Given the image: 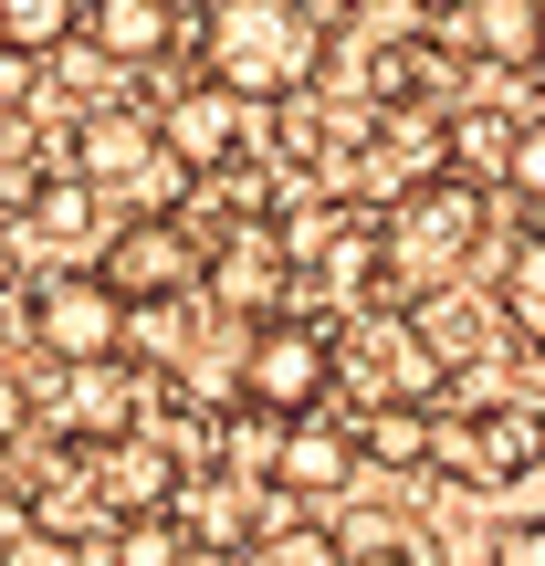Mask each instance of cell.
Wrapping results in <instances>:
<instances>
[{"mask_svg": "<svg viewBox=\"0 0 545 566\" xmlns=\"http://www.w3.org/2000/svg\"><path fill=\"white\" fill-rule=\"evenodd\" d=\"M84 493H95L116 525H126V514H168V504H179V462H168L158 441L126 430V441H95V451H84Z\"/></svg>", "mask_w": 545, "mask_h": 566, "instance_id": "cell-12", "label": "cell"}, {"mask_svg": "<svg viewBox=\"0 0 545 566\" xmlns=\"http://www.w3.org/2000/svg\"><path fill=\"white\" fill-rule=\"evenodd\" d=\"M95 273L116 283L126 304H189V294L210 283V242H200L189 221H168V210H137V221L105 231Z\"/></svg>", "mask_w": 545, "mask_h": 566, "instance_id": "cell-4", "label": "cell"}, {"mask_svg": "<svg viewBox=\"0 0 545 566\" xmlns=\"http://www.w3.org/2000/svg\"><path fill=\"white\" fill-rule=\"evenodd\" d=\"M53 430L63 441H126L137 430V367L126 357H84V367H63V388H53Z\"/></svg>", "mask_w": 545, "mask_h": 566, "instance_id": "cell-11", "label": "cell"}, {"mask_svg": "<svg viewBox=\"0 0 545 566\" xmlns=\"http://www.w3.org/2000/svg\"><path fill=\"white\" fill-rule=\"evenodd\" d=\"M504 325L525 346H545V231H525V242L504 252Z\"/></svg>", "mask_w": 545, "mask_h": 566, "instance_id": "cell-17", "label": "cell"}, {"mask_svg": "<svg viewBox=\"0 0 545 566\" xmlns=\"http://www.w3.org/2000/svg\"><path fill=\"white\" fill-rule=\"evenodd\" d=\"M189 42H200V74L231 84L242 105H283L325 74V11L315 0H200Z\"/></svg>", "mask_w": 545, "mask_h": 566, "instance_id": "cell-1", "label": "cell"}, {"mask_svg": "<svg viewBox=\"0 0 545 566\" xmlns=\"http://www.w3.org/2000/svg\"><path fill=\"white\" fill-rule=\"evenodd\" d=\"M84 32V0H0V53L11 63H42Z\"/></svg>", "mask_w": 545, "mask_h": 566, "instance_id": "cell-16", "label": "cell"}, {"mask_svg": "<svg viewBox=\"0 0 545 566\" xmlns=\"http://www.w3.org/2000/svg\"><path fill=\"white\" fill-rule=\"evenodd\" d=\"M430 441H441L430 399H388V409H367V420H357V451H367V462H388V472H420Z\"/></svg>", "mask_w": 545, "mask_h": 566, "instance_id": "cell-15", "label": "cell"}, {"mask_svg": "<svg viewBox=\"0 0 545 566\" xmlns=\"http://www.w3.org/2000/svg\"><path fill=\"white\" fill-rule=\"evenodd\" d=\"M336 378L357 388L367 409L430 399V388H441V346H430V325L409 315V304H378V315H357V325L336 336Z\"/></svg>", "mask_w": 545, "mask_h": 566, "instance_id": "cell-5", "label": "cell"}, {"mask_svg": "<svg viewBox=\"0 0 545 566\" xmlns=\"http://www.w3.org/2000/svg\"><path fill=\"white\" fill-rule=\"evenodd\" d=\"M74 179H95V189L137 179V200L158 210V179H189V168L158 147V105H95L74 126Z\"/></svg>", "mask_w": 545, "mask_h": 566, "instance_id": "cell-8", "label": "cell"}, {"mask_svg": "<svg viewBox=\"0 0 545 566\" xmlns=\"http://www.w3.org/2000/svg\"><path fill=\"white\" fill-rule=\"evenodd\" d=\"M0 430H21V378H0Z\"/></svg>", "mask_w": 545, "mask_h": 566, "instance_id": "cell-25", "label": "cell"}, {"mask_svg": "<svg viewBox=\"0 0 545 566\" xmlns=\"http://www.w3.org/2000/svg\"><path fill=\"white\" fill-rule=\"evenodd\" d=\"M0 566H84V546L63 525H42V514H11L0 525Z\"/></svg>", "mask_w": 545, "mask_h": 566, "instance_id": "cell-20", "label": "cell"}, {"mask_svg": "<svg viewBox=\"0 0 545 566\" xmlns=\"http://www.w3.org/2000/svg\"><path fill=\"white\" fill-rule=\"evenodd\" d=\"M504 189H514V200H535V210H545V116H525V126L504 137Z\"/></svg>", "mask_w": 545, "mask_h": 566, "instance_id": "cell-22", "label": "cell"}, {"mask_svg": "<svg viewBox=\"0 0 545 566\" xmlns=\"http://www.w3.org/2000/svg\"><path fill=\"white\" fill-rule=\"evenodd\" d=\"M242 137H252V105L231 95V84H210V74H200V84H179V95L158 105V147L189 168V179L231 168V158H242Z\"/></svg>", "mask_w": 545, "mask_h": 566, "instance_id": "cell-9", "label": "cell"}, {"mask_svg": "<svg viewBox=\"0 0 545 566\" xmlns=\"http://www.w3.org/2000/svg\"><path fill=\"white\" fill-rule=\"evenodd\" d=\"M105 566H189V525H179V514H126Z\"/></svg>", "mask_w": 545, "mask_h": 566, "instance_id": "cell-19", "label": "cell"}, {"mask_svg": "<svg viewBox=\"0 0 545 566\" xmlns=\"http://www.w3.org/2000/svg\"><path fill=\"white\" fill-rule=\"evenodd\" d=\"M483 189L462 179V168H430V179H409L399 200H378V283H399V294H441L451 273L483 252Z\"/></svg>", "mask_w": 545, "mask_h": 566, "instance_id": "cell-2", "label": "cell"}, {"mask_svg": "<svg viewBox=\"0 0 545 566\" xmlns=\"http://www.w3.org/2000/svg\"><path fill=\"white\" fill-rule=\"evenodd\" d=\"M535 74H545V63H535Z\"/></svg>", "mask_w": 545, "mask_h": 566, "instance_id": "cell-28", "label": "cell"}, {"mask_svg": "<svg viewBox=\"0 0 545 566\" xmlns=\"http://www.w3.org/2000/svg\"><path fill=\"white\" fill-rule=\"evenodd\" d=\"M11 200H21V189H11V179H0V210H11Z\"/></svg>", "mask_w": 545, "mask_h": 566, "instance_id": "cell-26", "label": "cell"}, {"mask_svg": "<svg viewBox=\"0 0 545 566\" xmlns=\"http://www.w3.org/2000/svg\"><path fill=\"white\" fill-rule=\"evenodd\" d=\"M325 388H336V336L315 315H263L242 336V409L304 420V409H325Z\"/></svg>", "mask_w": 545, "mask_h": 566, "instance_id": "cell-3", "label": "cell"}, {"mask_svg": "<svg viewBox=\"0 0 545 566\" xmlns=\"http://www.w3.org/2000/svg\"><path fill=\"white\" fill-rule=\"evenodd\" d=\"M441 42L462 63H504V74H535L545 63V0H451Z\"/></svg>", "mask_w": 545, "mask_h": 566, "instance_id": "cell-10", "label": "cell"}, {"mask_svg": "<svg viewBox=\"0 0 545 566\" xmlns=\"http://www.w3.org/2000/svg\"><path fill=\"white\" fill-rule=\"evenodd\" d=\"M357 430H325L315 409H304V420H273V472L263 483H283V493H346L357 483Z\"/></svg>", "mask_w": 545, "mask_h": 566, "instance_id": "cell-13", "label": "cell"}, {"mask_svg": "<svg viewBox=\"0 0 545 566\" xmlns=\"http://www.w3.org/2000/svg\"><path fill=\"white\" fill-rule=\"evenodd\" d=\"M84 42L105 63H158L179 42V0H84Z\"/></svg>", "mask_w": 545, "mask_h": 566, "instance_id": "cell-14", "label": "cell"}, {"mask_svg": "<svg viewBox=\"0 0 545 566\" xmlns=\"http://www.w3.org/2000/svg\"><path fill=\"white\" fill-rule=\"evenodd\" d=\"M242 566H346L336 556V535H315V525H273V535H252Z\"/></svg>", "mask_w": 545, "mask_h": 566, "instance_id": "cell-21", "label": "cell"}, {"mask_svg": "<svg viewBox=\"0 0 545 566\" xmlns=\"http://www.w3.org/2000/svg\"><path fill=\"white\" fill-rule=\"evenodd\" d=\"M483 566H545V514H535V525H493Z\"/></svg>", "mask_w": 545, "mask_h": 566, "instance_id": "cell-23", "label": "cell"}, {"mask_svg": "<svg viewBox=\"0 0 545 566\" xmlns=\"http://www.w3.org/2000/svg\"><path fill=\"white\" fill-rule=\"evenodd\" d=\"M441 11H451V0H441Z\"/></svg>", "mask_w": 545, "mask_h": 566, "instance_id": "cell-27", "label": "cell"}, {"mask_svg": "<svg viewBox=\"0 0 545 566\" xmlns=\"http://www.w3.org/2000/svg\"><path fill=\"white\" fill-rule=\"evenodd\" d=\"M346 566H420V556H409V546H357Z\"/></svg>", "mask_w": 545, "mask_h": 566, "instance_id": "cell-24", "label": "cell"}, {"mask_svg": "<svg viewBox=\"0 0 545 566\" xmlns=\"http://www.w3.org/2000/svg\"><path fill=\"white\" fill-rule=\"evenodd\" d=\"M21 315H32V346H42L53 367H84V357H126V336H137V304H126L105 273H42Z\"/></svg>", "mask_w": 545, "mask_h": 566, "instance_id": "cell-6", "label": "cell"}, {"mask_svg": "<svg viewBox=\"0 0 545 566\" xmlns=\"http://www.w3.org/2000/svg\"><path fill=\"white\" fill-rule=\"evenodd\" d=\"M430 462L451 472V483H472V493H493V483H525V472L545 462V420L535 409H451L441 420V441H430Z\"/></svg>", "mask_w": 545, "mask_h": 566, "instance_id": "cell-7", "label": "cell"}, {"mask_svg": "<svg viewBox=\"0 0 545 566\" xmlns=\"http://www.w3.org/2000/svg\"><path fill=\"white\" fill-rule=\"evenodd\" d=\"M21 210H32L42 242H84V231H95V179H32Z\"/></svg>", "mask_w": 545, "mask_h": 566, "instance_id": "cell-18", "label": "cell"}]
</instances>
